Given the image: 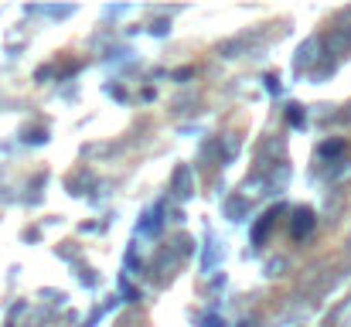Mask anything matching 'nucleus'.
Listing matches in <instances>:
<instances>
[{
	"mask_svg": "<svg viewBox=\"0 0 351 327\" xmlns=\"http://www.w3.org/2000/svg\"><path fill=\"white\" fill-rule=\"evenodd\" d=\"M239 327H256V321H242V324Z\"/></svg>",
	"mask_w": 351,
	"mask_h": 327,
	"instance_id": "dca6fc26",
	"label": "nucleus"
},
{
	"mask_svg": "<svg viewBox=\"0 0 351 327\" xmlns=\"http://www.w3.org/2000/svg\"><path fill=\"white\" fill-rule=\"evenodd\" d=\"M198 324L202 327H229L226 324V317H219V314H202V317H198Z\"/></svg>",
	"mask_w": 351,
	"mask_h": 327,
	"instance_id": "1a4fd4ad",
	"label": "nucleus"
},
{
	"mask_svg": "<svg viewBox=\"0 0 351 327\" xmlns=\"http://www.w3.org/2000/svg\"><path fill=\"white\" fill-rule=\"evenodd\" d=\"M283 269H287V259H273V263H266V276H283Z\"/></svg>",
	"mask_w": 351,
	"mask_h": 327,
	"instance_id": "9b49d317",
	"label": "nucleus"
},
{
	"mask_svg": "<svg viewBox=\"0 0 351 327\" xmlns=\"http://www.w3.org/2000/svg\"><path fill=\"white\" fill-rule=\"evenodd\" d=\"M290 123H293V126H304V116H300V106H290Z\"/></svg>",
	"mask_w": 351,
	"mask_h": 327,
	"instance_id": "2eb2a0df",
	"label": "nucleus"
},
{
	"mask_svg": "<svg viewBox=\"0 0 351 327\" xmlns=\"http://www.w3.org/2000/svg\"><path fill=\"white\" fill-rule=\"evenodd\" d=\"M75 7H45V14H51V17H69Z\"/></svg>",
	"mask_w": 351,
	"mask_h": 327,
	"instance_id": "ddd939ff",
	"label": "nucleus"
},
{
	"mask_svg": "<svg viewBox=\"0 0 351 327\" xmlns=\"http://www.w3.org/2000/svg\"><path fill=\"white\" fill-rule=\"evenodd\" d=\"M226 215L232 218V221H242V218L249 215V202H242V198H229V202H226Z\"/></svg>",
	"mask_w": 351,
	"mask_h": 327,
	"instance_id": "6e6552de",
	"label": "nucleus"
},
{
	"mask_svg": "<svg viewBox=\"0 0 351 327\" xmlns=\"http://www.w3.org/2000/svg\"><path fill=\"white\" fill-rule=\"evenodd\" d=\"M314 225H317L314 208H297L293 218H290V235H293V239H304V235H311V232H314Z\"/></svg>",
	"mask_w": 351,
	"mask_h": 327,
	"instance_id": "7ed1b4c3",
	"label": "nucleus"
},
{
	"mask_svg": "<svg viewBox=\"0 0 351 327\" xmlns=\"http://www.w3.org/2000/svg\"><path fill=\"white\" fill-rule=\"evenodd\" d=\"M348 119H351V106H348Z\"/></svg>",
	"mask_w": 351,
	"mask_h": 327,
	"instance_id": "f3484780",
	"label": "nucleus"
},
{
	"mask_svg": "<svg viewBox=\"0 0 351 327\" xmlns=\"http://www.w3.org/2000/svg\"><path fill=\"white\" fill-rule=\"evenodd\" d=\"M317 62H321V38L311 34V38L297 48V55H293V72H311Z\"/></svg>",
	"mask_w": 351,
	"mask_h": 327,
	"instance_id": "f03ea898",
	"label": "nucleus"
},
{
	"mask_svg": "<svg viewBox=\"0 0 351 327\" xmlns=\"http://www.w3.org/2000/svg\"><path fill=\"white\" fill-rule=\"evenodd\" d=\"M160 212H164V205H150L147 215L140 218V228H136V232H143V235H157L160 225H164V221H160Z\"/></svg>",
	"mask_w": 351,
	"mask_h": 327,
	"instance_id": "39448f33",
	"label": "nucleus"
},
{
	"mask_svg": "<svg viewBox=\"0 0 351 327\" xmlns=\"http://www.w3.org/2000/svg\"><path fill=\"white\" fill-rule=\"evenodd\" d=\"M263 82H266V89H269L273 96H280V79H276V75H266Z\"/></svg>",
	"mask_w": 351,
	"mask_h": 327,
	"instance_id": "4468645a",
	"label": "nucleus"
},
{
	"mask_svg": "<svg viewBox=\"0 0 351 327\" xmlns=\"http://www.w3.org/2000/svg\"><path fill=\"white\" fill-rule=\"evenodd\" d=\"M235 154H239V136L229 133V136H226V160H235Z\"/></svg>",
	"mask_w": 351,
	"mask_h": 327,
	"instance_id": "9d476101",
	"label": "nucleus"
},
{
	"mask_svg": "<svg viewBox=\"0 0 351 327\" xmlns=\"http://www.w3.org/2000/svg\"><path fill=\"white\" fill-rule=\"evenodd\" d=\"M280 212H283V208H273V212H266V215L252 225V242H256V245H263V242H266V232L273 228V221H276V215H280Z\"/></svg>",
	"mask_w": 351,
	"mask_h": 327,
	"instance_id": "423d86ee",
	"label": "nucleus"
},
{
	"mask_svg": "<svg viewBox=\"0 0 351 327\" xmlns=\"http://www.w3.org/2000/svg\"><path fill=\"white\" fill-rule=\"evenodd\" d=\"M171 198L174 202H191L195 198V171L188 164H178V171L171 178Z\"/></svg>",
	"mask_w": 351,
	"mask_h": 327,
	"instance_id": "f257e3e1",
	"label": "nucleus"
},
{
	"mask_svg": "<svg viewBox=\"0 0 351 327\" xmlns=\"http://www.w3.org/2000/svg\"><path fill=\"white\" fill-rule=\"evenodd\" d=\"M150 34H157V38L171 34V21H157V24H150Z\"/></svg>",
	"mask_w": 351,
	"mask_h": 327,
	"instance_id": "f8f14e48",
	"label": "nucleus"
},
{
	"mask_svg": "<svg viewBox=\"0 0 351 327\" xmlns=\"http://www.w3.org/2000/svg\"><path fill=\"white\" fill-rule=\"evenodd\" d=\"M266 191H269V181H266L263 174H252V178H245V181H242V191H239V198L252 205V202H259Z\"/></svg>",
	"mask_w": 351,
	"mask_h": 327,
	"instance_id": "20e7f679",
	"label": "nucleus"
},
{
	"mask_svg": "<svg viewBox=\"0 0 351 327\" xmlns=\"http://www.w3.org/2000/svg\"><path fill=\"white\" fill-rule=\"evenodd\" d=\"M328 48H331V55H348V48H351V34H345L341 27H335L331 31V38H328Z\"/></svg>",
	"mask_w": 351,
	"mask_h": 327,
	"instance_id": "0eeeda50",
	"label": "nucleus"
}]
</instances>
